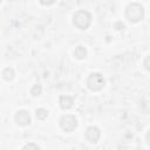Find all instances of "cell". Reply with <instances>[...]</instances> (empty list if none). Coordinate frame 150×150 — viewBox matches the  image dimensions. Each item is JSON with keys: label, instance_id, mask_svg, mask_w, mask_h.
Wrapping results in <instances>:
<instances>
[{"label": "cell", "instance_id": "6da1fadb", "mask_svg": "<svg viewBox=\"0 0 150 150\" xmlns=\"http://www.w3.org/2000/svg\"><path fill=\"white\" fill-rule=\"evenodd\" d=\"M125 18L128 19V21H130L132 23L141 21L144 18L143 6H141L139 4H136V2L128 5V7L125 8Z\"/></svg>", "mask_w": 150, "mask_h": 150}, {"label": "cell", "instance_id": "7a4b0ae2", "mask_svg": "<svg viewBox=\"0 0 150 150\" xmlns=\"http://www.w3.org/2000/svg\"><path fill=\"white\" fill-rule=\"evenodd\" d=\"M74 25L80 29H87L91 23V15L88 11L81 9L74 14Z\"/></svg>", "mask_w": 150, "mask_h": 150}, {"label": "cell", "instance_id": "3957f363", "mask_svg": "<svg viewBox=\"0 0 150 150\" xmlns=\"http://www.w3.org/2000/svg\"><path fill=\"white\" fill-rule=\"evenodd\" d=\"M87 86L93 91H98L104 87V79L100 73H91L87 79Z\"/></svg>", "mask_w": 150, "mask_h": 150}, {"label": "cell", "instance_id": "277c9868", "mask_svg": "<svg viewBox=\"0 0 150 150\" xmlns=\"http://www.w3.org/2000/svg\"><path fill=\"white\" fill-rule=\"evenodd\" d=\"M60 127H61L62 130H64L67 132H70L77 127V120L74 115H70V114L63 115L60 118Z\"/></svg>", "mask_w": 150, "mask_h": 150}, {"label": "cell", "instance_id": "5b68a950", "mask_svg": "<svg viewBox=\"0 0 150 150\" xmlns=\"http://www.w3.org/2000/svg\"><path fill=\"white\" fill-rule=\"evenodd\" d=\"M14 121L20 127H27L30 123V116H29L28 111H26V110H19V111H16V114L14 116Z\"/></svg>", "mask_w": 150, "mask_h": 150}, {"label": "cell", "instance_id": "8992f818", "mask_svg": "<svg viewBox=\"0 0 150 150\" xmlns=\"http://www.w3.org/2000/svg\"><path fill=\"white\" fill-rule=\"evenodd\" d=\"M86 138L88 142L90 143H96L98 139H100V136H101V131L97 127H88L87 130H86Z\"/></svg>", "mask_w": 150, "mask_h": 150}, {"label": "cell", "instance_id": "52a82bcc", "mask_svg": "<svg viewBox=\"0 0 150 150\" xmlns=\"http://www.w3.org/2000/svg\"><path fill=\"white\" fill-rule=\"evenodd\" d=\"M59 102H60V107L62 109H64V110H68L74 105V98L71 96H69V95H62L60 97Z\"/></svg>", "mask_w": 150, "mask_h": 150}, {"label": "cell", "instance_id": "ba28073f", "mask_svg": "<svg viewBox=\"0 0 150 150\" xmlns=\"http://www.w3.org/2000/svg\"><path fill=\"white\" fill-rule=\"evenodd\" d=\"M74 56L77 59V60H83L86 56H87V50L83 46H79L75 50H74Z\"/></svg>", "mask_w": 150, "mask_h": 150}, {"label": "cell", "instance_id": "9c48e42d", "mask_svg": "<svg viewBox=\"0 0 150 150\" xmlns=\"http://www.w3.org/2000/svg\"><path fill=\"white\" fill-rule=\"evenodd\" d=\"M2 75H4V79L5 80H7V81H11V80H13L14 79V70L12 69V68H9V67H7V68H5L4 70H2Z\"/></svg>", "mask_w": 150, "mask_h": 150}, {"label": "cell", "instance_id": "30bf717a", "mask_svg": "<svg viewBox=\"0 0 150 150\" xmlns=\"http://www.w3.org/2000/svg\"><path fill=\"white\" fill-rule=\"evenodd\" d=\"M48 116V111L45 109V108H40V109H38L36 110V117H38V120H45L46 117Z\"/></svg>", "mask_w": 150, "mask_h": 150}, {"label": "cell", "instance_id": "8fae6325", "mask_svg": "<svg viewBox=\"0 0 150 150\" xmlns=\"http://www.w3.org/2000/svg\"><path fill=\"white\" fill-rule=\"evenodd\" d=\"M41 91H42V88H41L40 84H35V86L30 89V94H32L33 96H39V95L41 94Z\"/></svg>", "mask_w": 150, "mask_h": 150}, {"label": "cell", "instance_id": "7c38bea8", "mask_svg": "<svg viewBox=\"0 0 150 150\" xmlns=\"http://www.w3.org/2000/svg\"><path fill=\"white\" fill-rule=\"evenodd\" d=\"M144 68L148 70V71H150V55L149 56H146L145 57V60H144Z\"/></svg>", "mask_w": 150, "mask_h": 150}, {"label": "cell", "instance_id": "4fadbf2b", "mask_svg": "<svg viewBox=\"0 0 150 150\" xmlns=\"http://www.w3.org/2000/svg\"><path fill=\"white\" fill-rule=\"evenodd\" d=\"M43 6H50V5H53L56 0H39Z\"/></svg>", "mask_w": 150, "mask_h": 150}, {"label": "cell", "instance_id": "5bb4252c", "mask_svg": "<svg viewBox=\"0 0 150 150\" xmlns=\"http://www.w3.org/2000/svg\"><path fill=\"white\" fill-rule=\"evenodd\" d=\"M27 148H34V149H39L40 146L38 144H33V143H28L26 145H23V149H27Z\"/></svg>", "mask_w": 150, "mask_h": 150}, {"label": "cell", "instance_id": "9a60e30c", "mask_svg": "<svg viewBox=\"0 0 150 150\" xmlns=\"http://www.w3.org/2000/svg\"><path fill=\"white\" fill-rule=\"evenodd\" d=\"M145 138H146V143L150 145V130L148 131V134H146V136H145Z\"/></svg>", "mask_w": 150, "mask_h": 150}]
</instances>
